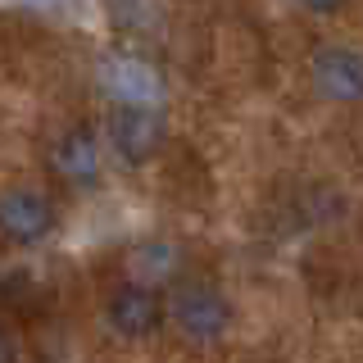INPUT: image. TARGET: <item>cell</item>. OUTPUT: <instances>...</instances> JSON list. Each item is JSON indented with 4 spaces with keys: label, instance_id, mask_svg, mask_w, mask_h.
I'll use <instances>...</instances> for the list:
<instances>
[{
    "label": "cell",
    "instance_id": "8992f818",
    "mask_svg": "<svg viewBox=\"0 0 363 363\" xmlns=\"http://www.w3.org/2000/svg\"><path fill=\"white\" fill-rule=\"evenodd\" d=\"M313 82L327 100H359L363 91V64L350 45H323L313 55Z\"/></svg>",
    "mask_w": 363,
    "mask_h": 363
},
{
    "label": "cell",
    "instance_id": "ba28073f",
    "mask_svg": "<svg viewBox=\"0 0 363 363\" xmlns=\"http://www.w3.org/2000/svg\"><path fill=\"white\" fill-rule=\"evenodd\" d=\"M173 272H177V245L150 241V245L132 250V277L141 281V286H159V281L173 277Z\"/></svg>",
    "mask_w": 363,
    "mask_h": 363
},
{
    "label": "cell",
    "instance_id": "3957f363",
    "mask_svg": "<svg viewBox=\"0 0 363 363\" xmlns=\"http://www.w3.org/2000/svg\"><path fill=\"white\" fill-rule=\"evenodd\" d=\"M100 82L123 105H159V96H164V82H159L155 68L145 60H128V55L100 64Z\"/></svg>",
    "mask_w": 363,
    "mask_h": 363
},
{
    "label": "cell",
    "instance_id": "9c48e42d",
    "mask_svg": "<svg viewBox=\"0 0 363 363\" xmlns=\"http://www.w3.org/2000/svg\"><path fill=\"white\" fill-rule=\"evenodd\" d=\"M0 291L9 295V304H14V309H28V313L37 309V300H32V295H41V286L28 277V272H14V277H5V286H0Z\"/></svg>",
    "mask_w": 363,
    "mask_h": 363
},
{
    "label": "cell",
    "instance_id": "7c38bea8",
    "mask_svg": "<svg viewBox=\"0 0 363 363\" xmlns=\"http://www.w3.org/2000/svg\"><path fill=\"white\" fill-rule=\"evenodd\" d=\"M18 5H28V9H64L68 0H18Z\"/></svg>",
    "mask_w": 363,
    "mask_h": 363
},
{
    "label": "cell",
    "instance_id": "5b68a950",
    "mask_svg": "<svg viewBox=\"0 0 363 363\" xmlns=\"http://www.w3.org/2000/svg\"><path fill=\"white\" fill-rule=\"evenodd\" d=\"M159 318H164V304H159L155 286L132 281V286L113 291V300H109V327H113L118 336L141 340V336H150L155 327H159Z\"/></svg>",
    "mask_w": 363,
    "mask_h": 363
},
{
    "label": "cell",
    "instance_id": "8fae6325",
    "mask_svg": "<svg viewBox=\"0 0 363 363\" xmlns=\"http://www.w3.org/2000/svg\"><path fill=\"white\" fill-rule=\"evenodd\" d=\"M300 5H309L313 14H336V9H345V0H300Z\"/></svg>",
    "mask_w": 363,
    "mask_h": 363
},
{
    "label": "cell",
    "instance_id": "277c9868",
    "mask_svg": "<svg viewBox=\"0 0 363 363\" xmlns=\"http://www.w3.org/2000/svg\"><path fill=\"white\" fill-rule=\"evenodd\" d=\"M55 227V209L50 200L37 196V191H5L0 196V232L9 241H41L45 232Z\"/></svg>",
    "mask_w": 363,
    "mask_h": 363
},
{
    "label": "cell",
    "instance_id": "30bf717a",
    "mask_svg": "<svg viewBox=\"0 0 363 363\" xmlns=\"http://www.w3.org/2000/svg\"><path fill=\"white\" fill-rule=\"evenodd\" d=\"M0 363H18V336L9 323H0Z\"/></svg>",
    "mask_w": 363,
    "mask_h": 363
},
{
    "label": "cell",
    "instance_id": "7a4b0ae2",
    "mask_svg": "<svg viewBox=\"0 0 363 363\" xmlns=\"http://www.w3.org/2000/svg\"><path fill=\"white\" fill-rule=\"evenodd\" d=\"M164 145V113L155 105H128L113 118V150L128 164H145Z\"/></svg>",
    "mask_w": 363,
    "mask_h": 363
},
{
    "label": "cell",
    "instance_id": "52a82bcc",
    "mask_svg": "<svg viewBox=\"0 0 363 363\" xmlns=\"http://www.w3.org/2000/svg\"><path fill=\"white\" fill-rule=\"evenodd\" d=\"M55 164H60V173L68 182H96L100 177V145H96V136H91L86 128L68 132L60 141V150H55Z\"/></svg>",
    "mask_w": 363,
    "mask_h": 363
},
{
    "label": "cell",
    "instance_id": "6da1fadb",
    "mask_svg": "<svg viewBox=\"0 0 363 363\" xmlns=\"http://www.w3.org/2000/svg\"><path fill=\"white\" fill-rule=\"evenodd\" d=\"M173 323L186 340L209 345V340H218L227 332L232 309H227L218 286H209V281H186V286H177V295H173Z\"/></svg>",
    "mask_w": 363,
    "mask_h": 363
}]
</instances>
